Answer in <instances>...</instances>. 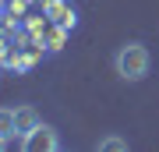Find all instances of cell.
Masks as SVG:
<instances>
[{"instance_id": "obj_8", "label": "cell", "mask_w": 159, "mask_h": 152, "mask_svg": "<svg viewBox=\"0 0 159 152\" xmlns=\"http://www.w3.org/2000/svg\"><path fill=\"white\" fill-rule=\"evenodd\" d=\"M43 4H53V0H43Z\"/></svg>"}, {"instance_id": "obj_5", "label": "cell", "mask_w": 159, "mask_h": 152, "mask_svg": "<svg viewBox=\"0 0 159 152\" xmlns=\"http://www.w3.org/2000/svg\"><path fill=\"white\" fill-rule=\"evenodd\" d=\"M14 135H18V127H14V110L0 106V138H7V141H11Z\"/></svg>"}, {"instance_id": "obj_6", "label": "cell", "mask_w": 159, "mask_h": 152, "mask_svg": "<svg viewBox=\"0 0 159 152\" xmlns=\"http://www.w3.org/2000/svg\"><path fill=\"white\" fill-rule=\"evenodd\" d=\"M99 149H102V152H124L127 141H124V138H99Z\"/></svg>"}, {"instance_id": "obj_7", "label": "cell", "mask_w": 159, "mask_h": 152, "mask_svg": "<svg viewBox=\"0 0 159 152\" xmlns=\"http://www.w3.org/2000/svg\"><path fill=\"white\" fill-rule=\"evenodd\" d=\"M4 149H7V138H0V152H4Z\"/></svg>"}, {"instance_id": "obj_2", "label": "cell", "mask_w": 159, "mask_h": 152, "mask_svg": "<svg viewBox=\"0 0 159 152\" xmlns=\"http://www.w3.org/2000/svg\"><path fill=\"white\" fill-rule=\"evenodd\" d=\"M21 145H25V152H57L60 149V135L50 124H39L35 131H29L21 138Z\"/></svg>"}, {"instance_id": "obj_1", "label": "cell", "mask_w": 159, "mask_h": 152, "mask_svg": "<svg viewBox=\"0 0 159 152\" xmlns=\"http://www.w3.org/2000/svg\"><path fill=\"white\" fill-rule=\"evenodd\" d=\"M113 67H117V74L124 81H142L145 74H148V67H152V57H148V50H145L142 43H127V46L117 50Z\"/></svg>"}, {"instance_id": "obj_3", "label": "cell", "mask_w": 159, "mask_h": 152, "mask_svg": "<svg viewBox=\"0 0 159 152\" xmlns=\"http://www.w3.org/2000/svg\"><path fill=\"white\" fill-rule=\"evenodd\" d=\"M43 120H39V113H35L32 106H18L14 110V127H18V138H25L29 131H35Z\"/></svg>"}, {"instance_id": "obj_4", "label": "cell", "mask_w": 159, "mask_h": 152, "mask_svg": "<svg viewBox=\"0 0 159 152\" xmlns=\"http://www.w3.org/2000/svg\"><path fill=\"white\" fill-rule=\"evenodd\" d=\"M46 11L60 21V28H74V11H67V4L64 0H53V4H46Z\"/></svg>"}]
</instances>
